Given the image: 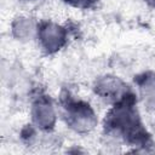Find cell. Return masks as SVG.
Returning a JSON list of instances; mask_svg holds the SVG:
<instances>
[{
    "instance_id": "obj_5",
    "label": "cell",
    "mask_w": 155,
    "mask_h": 155,
    "mask_svg": "<svg viewBox=\"0 0 155 155\" xmlns=\"http://www.w3.org/2000/svg\"><path fill=\"white\" fill-rule=\"evenodd\" d=\"M33 119L34 122L41 128H50L54 124V110L51 102L45 98L40 97L33 105Z\"/></svg>"
},
{
    "instance_id": "obj_6",
    "label": "cell",
    "mask_w": 155,
    "mask_h": 155,
    "mask_svg": "<svg viewBox=\"0 0 155 155\" xmlns=\"http://www.w3.org/2000/svg\"><path fill=\"white\" fill-rule=\"evenodd\" d=\"M139 90L144 103L155 109V75L147 74L139 80Z\"/></svg>"
},
{
    "instance_id": "obj_1",
    "label": "cell",
    "mask_w": 155,
    "mask_h": 155,
    "mask_svg": "<svg viewBox=\"0 0 155 155\" xmlns=\"http://www.w3.org/2000/svg\"><path fill=\"white\" fill-rule=\"evenodd\" d=\"M114 109L107 117L105 126L122 136L132 143H145L147 133L140 124L139 116L134 108V98L131 93H126L121 99L115 102Z\"/></svg>"
},
{
    "instance_id": "obj_9",
    "label": "cell",
    "mask_w": 155,
    "mask_h": 155,
    "mask_svg": "<svg viewBox=\"0 0 155 155\" xmlns=\"http://www.w3.org/2000/svg\"><path fill=\"white\" fill-rule=\"evenodd\" d=\"M147 1H148V2H150L151 5H154V6H155V0H147Z\"/></svg>"
},
{
    "instance_id": "obj_4",
    "label": "cell",
    "mask_w": 155,
    "mask_h": 155,
    "mask_svg": "<svg viewBox=\"0 0 155 155\" xmlns=\"http://www.w3.org/2000/svg\"><path fill=\"white\" fill-rule=\"evenodd\" d=\"M96 92L102 98H105L108 101H114V102H117L126 93H128L122 81L114 76H105L101 79L96 85Z\"/></svg>"
},
{
    "instance_id": "obj_2",
    "label": "cell",
    "mask_w": 155,
    "mask_h": 155,
    "mask_svg": "<svg viewBox=\"0 0 155 155\" xmlns=\"http://www.w3.org/2000/svg\"><path fill=\"white\" fill-rule=\"evenodd\" d=\"M63 109L67 122L79 132H87L92 130L97 122L93 110L85 102L64 98Z\"/></svg>"
},
{
    "instance_id": "obj_8",
    "label": "cell",
    "mask_w": 155,
    "mask_h": 155,
    "mask_svg": "<svg viewBox=\"0 0 155 155\" xmlns=\"http://www.w3.org/2000/svg\"><path fill=\"white\" fill-rule=\"evenodd\" d=\"M67 2L76 6V7H81V8H87L91 7L92 5L96 4L97 0H65Z\"/></svg>"
},
{
    "instance_id": "obj_7",
    "label": "cell",
    "mask_w": 155,
    "mask_h": 155,
    "mask_svg": "<svg viewBox=\"0 0 155 155\" xmlns=\"http://www.w3.org/2000/svg\"><path fill=\"white\" fill-rule=\"evenodd\" d=\"M13 34L16 38L25 40L31 38L34 30H35V25L33 23V21L30 18H18L16 19V22L13 23Z\"/></svg>"
},
{
    "instance_id": "obj_3",
    "label": "cell",
    "mask_w": 155,
    "mask_h": 155,
    "mask_svg": "<svg viewBox=\"0 0 155 155\" xmlns=\"http://www.w3.org/2000/svg\"><path fill=\"white\" fill-rule=\"evenodd\" d=\"M39 38L42 47L47 52H56L65 42V31L57 24L45 23L40 27Z\"/></svg>"
}]
</instances>
